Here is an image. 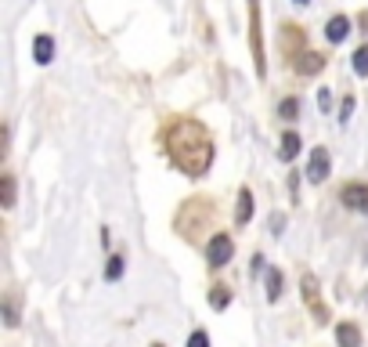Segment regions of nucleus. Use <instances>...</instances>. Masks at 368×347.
<instances>
[{
  "label": "nucleus",
  "mask_w": 368,
  "mask_h": 347,
  "mask_svg": "<svg viewBox=\"0 0 368 347\" xmlns=\"http://www.w3.org/2000/svg\"><path fill=\"white\" fill-rule=\"evenodd\" d=\"M296 113H300V102H296V98H285V102L278 105V116H282V120H296Z\"/></svg>",
  "instance_id": "dca6fc26"
},
{
  "label": "nucleus",
  "mask_w": 368,
  "mask_h": 347,
  "mask_svg": "<svg viewBox=\"0 0 368 347\" xmlns=\"http://www.w3.org/2000/svg\"><path fill=\"white\" fill-rule=\"evenodd\" d=\"M296 4H307V0H296Z\"/></svg>",
  "instance_id": "412c9836"
},
{
  "label": "nucleus",
  "mask_w": 368,
  "mask_h": 347,
  "mask_svg": "<svg viewBox=\"0 0 368 347\" xmlns=\"http://www.w3.org/2000/svg\"><path fill=\"white\" fill-rule=\"evenodd\" d=\"M329 167H332L329 152H325V149H314V152H311V163H307V178H311L314 185L325 181V178H329Z\"/></svg>",
  "instance_id": "39448f33"
},
{
  "label": "nucleus",
  "mask_w": 368,
  "mask_h": 347,
  "mask_svg": "<svg viewBox=\"0 0 368 347\" xmlns=\"http://www.w3.org/2000/svg\"><path fill=\"white\" fill-rule=\"evenodd\" d=\"M343 203H347L350 210L368 214V185H347L343 188Z\"/></svg>",
  "instance_id": "0eeeda50"
},
{
  "label": "nucleus",
  "mask_w": 368,
  "mask_h": 347,
  "mask_svg": "<svg viewBox=\"0 0 368 347\" xmlns=\"http://www.w3.org/2000/svg\"><path fill=\"white\" fill-rule=\"evenodd\" d=\"M347 33H350V19H347V15H336V19H329V26H325V37H329L332 44L347 40Z\"/></svg>",
  "instance_id": "6e6552de"
},
{
  "label": "nucleus",
  "mask_w": 368,
  "mask_h": 347,
  "mask_svg": "<svg viewBox=\"0 0 368 347\" xmlns=\"http://www.w3.org/2000/svg\"><path fill=\"white\" fill-rule=\"evenodd\" d=\"M293 66H296V73H303V76H314V73H322V69H325V55L300 51V55L293 58Z\"/></svg>",
  "instance_id": "423d86ee"
},
{
  "label": "nucleus",
  "mask_w": 368,
  "mask_h": 347,
  "mask_svg": "<svg viewBox=\"0 0 368 347\" xmlns=\"http://www.w3.org/2000/svg\"><path fill=\"white\" fill-rule=\"evenodd\" d=\"M300 290H303V301H307V308H311V315L318 322H329V308L322 304V293H318V279L307 272L300 279Z\"/></svg>",
  "instance_id": "f03ea898"
},
{
  "label": "nucleus",
  "mask_w": 368,
  "mask_h": 347,
  "mask_svg": "<svg viewBox=\"0 0 368 347\" xmlns=\"http://www.w3.org/2000/svg\"><path fill=\"white\" fill-rule=\"evenodd\" d=\"M188 347H210V337H206L202 329H195V333H191V340H188Z\"/></svg>",
  "instance_id": "6ab92c4d"
},
{
  "label": "nucleus",
  "mask_w": 368,
  "mask_h": 347,
  "mask_svg": "<svg viewBox=\"0 0 368 347\" xmlns=\"http://www.w3.org/2000/svg\"><path fill=\"white\" fill-rule=\"evenodd\" d=\"M354 113V98H343V105H340V120L347 123V116Z\"/></svg>",
  "instance_id": "aec40b11"
},
{
  "label": "nucleus",
  "mask_w": 368,
  "mask_h": 347,
  "mask_svg": "<svg viewBox=\"0 0 368 347\" xmlns=\"http://www.w3.org/2000/svg\"><path fill=\"white\" fill-rule=\"evenodd\" d=\"M119 275H123V261H119V257H108V268H105V279H108V282H116Z\"/></svg>",
  "instance_id": "f3484780"
},
{
  "label": "nucleus",
  "mask_w": 368,
  "mask_h": 347,
  "mask_svg": "<svg viewBox=\"0 0 368 347\" xmlns=\"http://www.w3.org/2000/svg\"><path fill=\"white\" fill-rule=\"evenodd\" d=\"M231 254H235V243H231V235H224V232H217L210 243H206V261H210L213 268H224L231 261Z\"/></svg>",
  "instance_id": "7ed1b4c3"
},
{
  "label": "nucleus",
  "mask_w": 368,
  "mask_h": 347,
  "mask_svg": "<svg viewBox=\"0 0 368 347\" xmlns=\"http://www.w3.org/2000/svg\"><path fill=\"white\" fill-rule=\"evenodd\" d=\"M278 297H282V272L271 268L267 272V301H278Z\"/></svg>",
  "instance_id": "ddd939ff"
},
{
  "label": "nucleus",
  "mask_w": 368,
  "mask_h": 347,
  "mask_svg": "<svg viewBox=\"0 0 368 347\" xmlns=\"http://www.w3.org/2000/svg\"><path fill=\"white\" fill-rule=\"evenodd\" d=\"M4 207H14V178L4 174Z\"/></svg>",
  "instance_id": "a211bd4d"
},
{
  "label": "nucleus",
  "mask_w": 368,
  "mask_h": 347,
  "mask_svg": "<svg viewBox=\"0 0 368 347\" xmlns=\"http://www.w3.org/2000/svg\"><path fill=\"white\" fill-rule=\"evenodd\" d=\"M249 217H253V192H249V188H242V192H238V210H235V221H238V225H249Z\"/></svg>",
  "instance_id": "9b49d317"
},
{
  "label": "nucleus",
  "mask_w": 368,
  "mask_h": 347,
  "mask_svg": "<svg viewBox=\"0 0 368 347\" xmlns=\"http://www.w3.org/2000/svg\"><path fill=\"white\" fill-rule=\"evenodd\" d=\"M210 304L220 311V308H228L231 304V290L228 286H213V293H210Z\"/></svg>",
  "instance_id": "4468645a"
},
{
  "label": "nucleus",
  "mask_w": 368,
  "mask_h": 347,
  "mask_svg": "<svg viewBox=\"0 0 368 347\" xmlns=\"http://www.w3.org/2000/svg\"><path fill=\"white\" fill-rule=\"evenodd\" d=\"M278 156H282V160H296V156H300V138H296V134H285Z\"/></svg>",
  "instance_id": "f8f14e48"
},
{
  "label": "nucleus",
  "mask_w": 368,
  "mask_h": 347,
  "mask_svg": "<svg viewBox=\"0 0 368 347\" xmlns=\"http://www.w3.org/2000/svg\"><path fill=\"white\" fill-rule=\"evenodd\" d=\"M166 152L173 167L188 178H202L213 163V141L210 131L195 120H173V127L166 131Z\"/></svg>",
  "instance_id": "f257e3e1"
},
{
  "label": "nucleus",
  "mask_w": 368,
  "mask_h": 347,
  "mask_svg": "<svg viewBox=\"0 0 368 347\" xmlns=\"http://www.w3.org/2000/svg\"><path fill=\"white\" fill-rule=\"evenodd\" d=\"M152 347H163V344H152Z\"/></svg>",
  "instance_id": "4be33fe9"
},
{
  "label": "nucleus",
  "mask_w": 368,
  "mask_h": 347,
  "mask_svg": "<svg viewBox=\"0 0 368 347\" xmlns=\"http://www.w3.org/2000/svg\"><path fill=\"white\" fill-rule=\"evenodd\" d=\"M33 58L40 62V66H47V62L55 58V40L51 37H37L33 40Z\"/></svg>",
  "instance_id": "9d476101"
},
{
  "label": "nucleus",
  "mask_w": 368,
  "mask_h": 347,
  "mask_svg": "<svg viewBox=\"0 0 368 347\" xmlns=\"http://www.w3.org/2000/svg\"><path fill=\"white\" fill-rule=\"evenodd\" d=\"M354 73H358V76H368V44L354 51Z\"/></svg>",
  "instance_id": "2eb2a0df"
},
{
  "label": "nucleus",
  "mask_w": 368,
  "mask_h": 347,
  "mask_svg": "<svg viewBox=\"0 0 368 347\" xmlns=\"http://www.w3.org/2000/svg\"><path fill=\"white\" fill-rule=\"evenodd\" d=\"M249 26H253V66H257V73L264 76L267 66H264V44H260V11L253 8L249 11Z\"/></svg>",
  "instance_id": "20e7f679"
},
{
  "label": "nucleus",
  "mask_w": 368,
  "mask_h": 347,
  "mask_svg": "<svg viewBox=\"0 0 368 347\" xmlns=\"http://www.w3.org/2000/svg\"><path fill=\"white\" fill-rule=\"evenodd\" d=\"M336 340H340V347H361V329L350 322H340L336 326Z\"/></svg>",
  "instance_id": "1a4fd4ad"
}]
</instances>
